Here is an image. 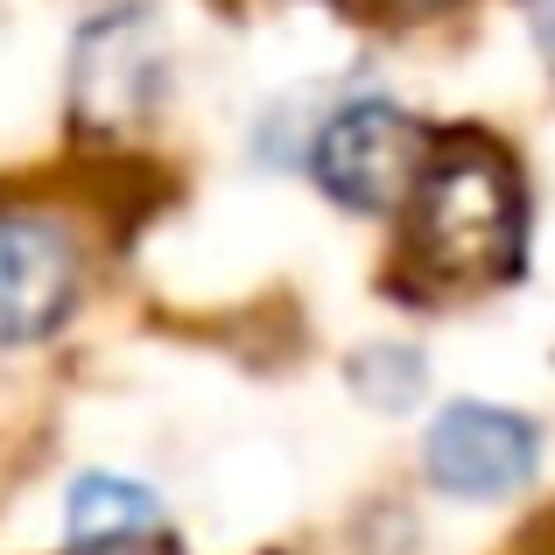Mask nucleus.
Listing matches in <instances>:
<instances>
[{
  "mask_svg": "<svg viewBox=\"0 0 555 555\" xmlns=\"http://www.w3.org/2000/svg\"><path fill=\"white\" fill-rule=\"evenodd\" d=\"M528 211L500 141L443 134L408 190V274L422 288H486L520 268Z\"/></svg>",
  "mask_w": 555,
  "mask_h": 555,
  "instance_id": "nucleus-1",
  "label": "nucleus"
},
{
  "mask_svg": "<svg viewBox=\"0 0 555 555\" xmlns=\"http://www.w3.org/2000/svg\"><path fill=\"white\" fill-rule=\"evenodd\" d=\"M422 155H429V134L415 127V113H401L393 99H352V106H338L324 120L310 163H317V183L338 204L393 211L415 190Z\"/></svg>",
  "mask_w": 555,
  "mask_h": 555,
  "instance_id": "nucleus-2",
  "label": "nucleus"
},
{
  "mask_svg": "<svg viewBox=\"0 0 555 555\" xmlns=\"http://www.w3.org/2000/svg\"><path fill=\"white\" fill-rule=\"evenodd\" d=\"M542 464V429L514 408L492 401H450L422 436V472L450 500H506Z\"/></svg>",
  "mask_w": 555,
  "mask_h": 555,
  "instance_id": "nucleus-3",
  "label": "nucleus"
},
{
  "mask_svg": "<svg viewBox=\"0 0 555 555\" xmlns=\"http://www.w3.org/2000/svg\"><path fill=\"white\" fill-rule=\"evenodd\" d=\"M155 92H163V42H155L149 14H106L78 36L70 56V113L92 134H120V127L149 120Z\"/></svg>",
  "mask_w": 555,
  "mask_h": 555,
  "instance_id": "nucleus-4",
  "label": "nucleus"
},
{
  "mask_svg": "<svg viewBox=\"0 0 555 555\" xmlns=\"http://www.w3.org/2000/svg\"><path fill=\"white\" fill-rule=\"evenodd\" d=\"M78 302V246L50 218H0V345H36Z\"/></svg>",
  "mask_w": 555,
  "mask_h": 555,
  "instance_id": "nucleus-5",
  "label": "nucleus"
},
{
  "mask_svg": "<svg viewBox=\"0 0 555 555\" xmlns=\"http://www.w3.org/2000/svg\"><path fill=\"white\" fill-rule=\"evenodd\" d=\"M155 520H163L155 492L134 486V478H106V472H85L78 486H70V500H64V528H70L78 548L134 542V534H149Z\"/></svg>",
  "mask_w": 555,
  "mask_h": 555,
  "instance_id": "nucleus-6",
  "label": "nucleus"
},
{
  "mask_svg": "<svg viewBox=\"0 0 555 555\" xmlns=\"http://www.w3.org/2000/svg\"><path fill=\"white\" fill-rule=\"evenodd\" d=\"M422 359L415 352H401V345H373V352H359L352 359V387L366 393L373 408H387V415H401V408H415L422 401Z\"/></svg>",
  "mask_w": 555,
  "mask_h": 555,
  "instance_id": "nucleus-7",
  "label": "nucleus"
},
{
  "mask_svg": "<svg viewBox=\"0 0 555 555\" xmlns=\"http://www.w3.org/2000/svg\"><path fill=\"white\" fill-rule=\"evenodd\" d=\"M528 28H534V42H542L548 70H555V0H528Z\"/></svg>",
  "mask_w": 555,
  "mask_h": 555,
  "instance_id": "nucleus-8",
  "label": "nucleus"
},
{
  "mask_svg": "<svg viewBox=\"0 0 555 555\" xmlns=\"http://www.w3.org/2000/svg\"><path fill=\"white\" fill-rule=\"evenodd\" d=\"M393 8H408V14H436V8H457V0H393Z\"/></svg>",
  "mask_w": 555,
  "mask_h": 555,
  "instance_id": "nucleus-9",
  "label": "nucleus"
}]
</instances>
